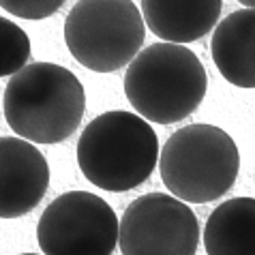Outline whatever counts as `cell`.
I'll return each mask as SVG.
<instances>
[{
	"mask_svg": "<svg viewBox=\"0 0 255 255\" xmlns=\"http://www.w3.org/2000/svg\"><path fill=\"white\" fill-rule=\"evenodd\" d=\"M210 56L232 86L255 88V6L238 9L217 22Z\"/></svg>",
	"mask_w": 255,
	"mask_h": 255,
	"instance_id": "9c48e42d",
	"label": "cell"
},
{
	"mask_svg": "<svg viewBox=\"0 0 255 255\" xmlns=\"http://www.w3.org/2000/svg\"><path fill=\"white\" fill-rule=\"evenodd\" d=\"M67 0H0V6L22 19H45L54 15Z\"/></svg>",
	"mask_w": 255,
	"mask_h": 255,
	"instance_id": "4fadbf2b",
	"label": "cell"
},
{
	"mask_svg": "<svg viewBox=\"0 0 255 255\" xmlns=\"http://www.w3.org/2000/svg\"><path fill=\"white\" fill-rule=\"evenodd\" d=\"M146 39V24L133 0H77L65 19L71 56L90 71L127 67Z\"/></svg>",
	"mask_w": 255,
	"mask_h": 255,
	"instance_id": "5b68a950",
	"label": "cell"
},
{
	"mask_svg": "<svg viewBox=\"0 0 255 255\" xmlns=\"http://www.w3.org/2000/svg\"><path fill=\"white\" fill-rule=\"evenodd\" d=\"M86 93L69 69L32 62L15 71L4 88V116L13 133L32 144H60L77 131Z\"/></svg>",
	"mask_w": 255,
	"mask_h": 255,
	"instance_id": "6da1fadb",
	"label": "cell"
},
{
	"mask_svg": "<svg viewBox=\"0 0 255 255\" xmlns=\"http://www.w3.org/2000/svg\"><path fill=\"white\" fill-rule=\"evenodd\" d=\"M240 152L230 133L215 125H187L159 150V172L167 191L182 202L206 204L234 187Z\"/></svg>",
	"mask_w": 255,
	"mask_h": 255,
	"instance_id": "277c9868",
	"label": "cell"
},
{
	"mask_svg": "<svg viewBox=\"0 0 255 255\" xmlns=\"http://www.w3.org/2000/svg\"><path fill=\"white\" fill-rule=\"evenodd\" d=\"M159 139L148 120L125 110L105 112L86 125L77 141V165L103 191L123 193L150 178Z\"/></svg>",
	"mask_w": 255,
	"mask_h": 255,
	"instance_id": "3957f363",
	"label": "cell"
},
{
	"mask_svg": "<svg viewBox=\"0 0 255 255\" xmlns=\"http://www.w3.org/2000/svg\"><path fill=\"white\" fill-rule=\"evenodd\" d=\"M240 4H245V6H255V0H238Z\"/></svg>",
	"mask_w": 255,
	"mask_h": 255,
	"instance_id": "5bb4252c",
	"label": "cell"
},
{
	"mask_svg": "<svg viewBox=\"0 0 255 255\" xmlns=\"http://www.w3.org/2000/svg\"><path fill=\"white\" fill-rule=\"evenodd\" d=\"M30 60V39L13 24L0 15V77L13 75Z\"/></svg>",
	"mask_w": 255,
	"mask_h": 255,
	"instance_id": "7c38bea8",
	"label": "cell"
},
{
	"mask_svg": "<svg viewBox=\"0 0 255 255\" xmlns=\"http://www.w3.org/2000/svg\"><path fill=\"white\" fill-rule=\"evenodd\" d=\"M49 187V165L32 141L0 137V219L32 212Z\"/></svg>",
	"mask_w": 255,
	"mask_h": 255,
	"instance_id": "ba28073f",
	"label": "cell"
},
{
	"mask_svg": "<svg viewBox=\"0 0 255 255\" xmlns=\"http://www.w3.org/2000/svg\"><path fill=\"white\" fill-rule=\"evenodd\" d=\"M202 236L208 255H255V200L234 197L219 204Z\"/></svg>",
	"mask_w": 255,
	"mask_h": 255,
	"instance_id": "8fae6325",
	"label": "cell"
},
{
	"mask_svg": "<svg viewBox=\"0 0 255 255\" xmlns=\"http://www.w3.org/2000/svg\"><path fill=\"white\" fill-rule=\"evenodd\" d=\"M208 90L202 60L182 43L161 41L133 56L125 73V95L148 123L174 125L200 108Z\"/></svg>",
	"mask_w": 255,
	"mask_h": 255,
	"instance_id": "7a4b0ae2",
	"label": "cell"
},
{
	"mask_svg": "<svg viewBox=\"0 0 255 255\" xmlns=\"http://www.w3.org/2000/svg\"><path fill=\"white\" fill-rule=\"evenodd\" d=\"M37 243L47 255H110L118 247V217L99 195L88 191H69L56 197L41 215Z\"/></svg>",
	"mask_w": 255,
	"mask_h": 255,
	"instance_id": "8992f818",
	"label": "cell"
},
{
	"mask_svg": "<svg viewBox=\"0 0 255 255\" xmlns=\"http://www.w3.org/2000/svg\"><path fill=\"white\" fill-rule=\"evenodd\" d=\"M223 0H141L148 30L163 41L193 43L217 26Z\"/></svg>",
	"mask_w": 255,
	"mask_h": 255,
	"instance_id": "30bf717a",
	"label": "cell"
},
{
	"mask_svg": "<svg viewBox=\"0 0 255 255\" xmlns=\"http://www.w3.org/2000/svg\"><path fill=\"white\" fill-rule=\"evenodd\" d=\"M197 247L200 221L176 195H139L118 221V249L125 255H193Z\"/></svg>",
	"mask_w": 255,
	"mask_h": 255,
	"instance_id": "52a82bcc",
	"label": "cell"
}]
</instances>
